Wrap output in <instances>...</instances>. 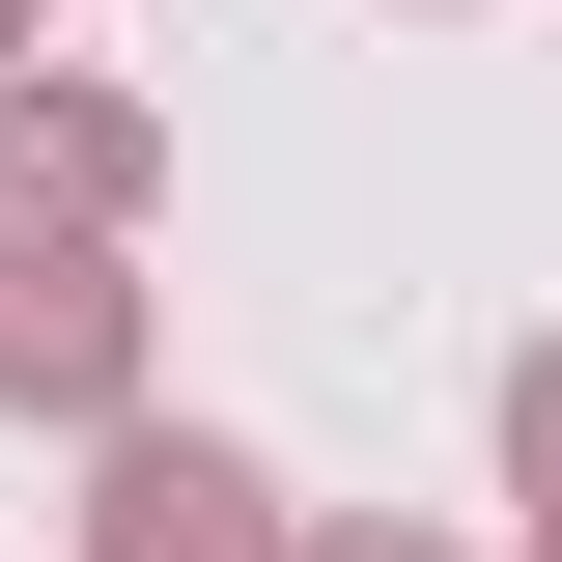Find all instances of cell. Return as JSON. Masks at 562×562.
Returning <instances> with one entry per match:
<instances>
[{"label":"cell","mask_w":562,"mask_h":562,"mask_svg":"<svg viewBox=\"0 0 562 562\" xmlns=\"http://www.w3.org/2000/svg\"><path fill=\"white\" fill-rule=\"evenodd\" d=\"M281 562H450V535H394V506H310V535H281Z\"/></svg>","instance_id":"cell-5"},{"label":"cell","mask_w":562,"mask_h":562,"mask_svg":"<svg viewBox=\"0 0 562 562\" xmlns=\"http://www.w3.org/2000/svg\"><path fill=\"white\" fill-rule=\"evenodd\" d=\"M535 562H562V506H535Z\"/></svg>","instance_id":"cell-7"},{"label":"cell","mask_w":562,"mask_h":562,"mask_svg":"<svg viewBox=\"0 0 562 562\" xmlns=\"http://www.w3.org/2000/svg\"><path fill=\"white\" fill-rule=\"evenodd\" d=\"M140 338H169V310H140V225H0V422H140Z\"/></svg>","instance_id":"cell-1"},{"label":"cell","mask_w":562,"mask_h":562,"mask_svg":"<svg viewBox=\"0 0 562 562\" xmlns=\"http://www.w3.org/2000/svg\"><path fill=\"white\" fill-rule=\"evenodd\" d=\"M169 198V113H140L113 57H29L0 85V225H140Z\"/></svg>","instance_id":"cell-3"},{"label":"cell","mask_w":562,"mask_h":562,"mask_svg":"<svg viewBox=\"0 0 562 562\" xmlns=\"http://www.w3.org/2000/svg\"><path fill=\"white\" fill-rule=\"evenodd\" d=\"M29 57H57V0H0V85H29Z\"/></svg>","instance_id":"cell-6"},{"label":"cell","mask_w":562,"mask_h":562,"mask_svg":"<svg viewBox=\"0 0 562 562\" xmlns=\"http://www.w3.org/2000/svg\"><path fill=\"white\" fill-rule=\"evenodd\" d=\"M310 506L225 450V422H85V562H281Z\"/></svg>","instance_id":"cell-2"},{"label":"cell","mask_w":562,"mask_h":562,"mask_svg":"<svg viewBox=\"0 0 562 562\" xmlns=\"http://www.w3.org/2000/svg\"><path fill=\"white\" fill-rule=\"evenodd\" d=\"M506 506H562V338H506Z\"/></svg>","instance_id":"cell-4"}]
</instances>
